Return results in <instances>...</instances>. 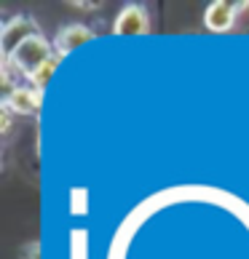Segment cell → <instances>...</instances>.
<instances>
[{"instance_id": "6da1fadb", "label": "cell", "mask_w": 249, "mask_h": 259, "mask_svg": "<svg viewBox=\"0 0 249 259\" xmlns=\"http://www.w3.org/2000/svg\"><path fill=\"white\" fill-rule=\"evenodd\" d=\"M54 43H49L43 35H35L30 37V40H24L19 49L14 51V56L3 64H14L22 75H27V78H32V75L41 70L43 64H49L54 59Z\"/></svg>"}, {"instance_id": "7a4b0ae2", "label": "cell", "mask_w": 249, "mask_h": 259, "mask_svg": "<svg viewBox=\"0 0 249 259\" xmlns=\"http://www.w3.org/2000/svg\"><path fill=\"white\" fill-rule=\"evenodd\" d=\"M38 35V27L30 16H14L11 22L3 27L0 32V51H3V62H8L14 56V51L22 46L24 40Z\"/></svg>"}, {"instance_id": "3957f363", "label": "cell", "mask_w": 249, "mask_h": 259, "mask_svg": "<svg viewBox=\"0 0 249 259\" xmlns=\"http://www.w3.org/2000/svg\"><path fill=\"white\" fill-rule=\"evenodd\" d=\"M41 104H43V91H38L35 85H30V89L16 85L11 94H6L3 110L16 112V115H32V112L41 110Z\"/></svg>"}, {"instance_id": "277c9868", "label": "cell", "mask_w": 249, "mask_h": 259, "mask_svg": "<svg viewBox=\"0 0 249 259\" xmlns=\"http://www.w3.org/2000/svg\"><path fill=\"white\" fill-rule=\"evenodd\" d=\"M116 35H145L148 32V11L139 3H129L121 8V14L116 16L113 24Z\"/></svg>"}, {"instance_id": "5b68a950", "label": "cell", "mask_w": 249, "mask_h": 259, "mask_svg": "<svg viewBox=\"0 0 249 259\" xmlns=\"http://www.w3.org/2000/svg\"><path fill=\"white\" fill-rule=\"evenodd\" d=\"M89 40H94V32L89 30V27H83V24H70V27H62V30L56 32V37H54V54L62 59L64 54L75 51L78 46L89 43Z\"/></svg>"}, {"instance_id": "8992f818", "label": "cell", "mask_w": 249, "mask_h": 259, "mask_svg": "<svg viewBox=\"0 0 249 259\" xmlns=\"http://www.w3.org/2000/svg\"><path fill=\"white\" fill-rule=\"evenodd\" d=\"M238 8H241V6L225 3V0H217V3H212V6L206 8V14H204L206 30H212V32H228V30L233 27V22H236Z\"/></svg>"}, {"instance_id": "52a82bcc", "label": "cell", "mask_w": 249, "mask_h": 259, "mask_svg": "<svg viewBox=\"0 0 249 259\" xmlns=\"http://www.w3.org/2000/svg\"><path fill=\"white\" fill-rule=\"evenodd\" d=\"M56 62H59V56H54V59H51L49 64H43L41 70H38V72L32 75V78H30V80H32V85H35L38 91H43L46 85H49V80H51V72L56 70Z\"/></svg>"}, {"instance_id": "ba28073f", "label": "cell", "mask_w": 249, "mask_h": 259, "mask_svg": "<svg viewBox=\"0 0 249 259\" xmlns=\"http://www.w3.org/2000/svg\"><path fill=\"white\" fill-rule=\"evenodd\" d=\"M35 254H38V246H35V243H30V259H35Z\"/></svg>"}]
</instances>
